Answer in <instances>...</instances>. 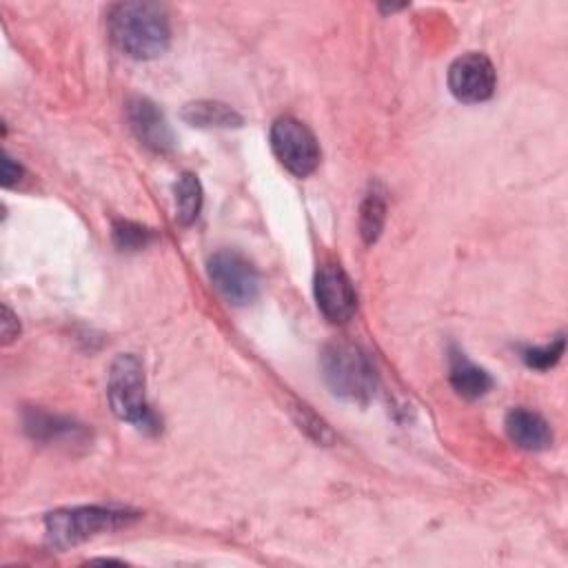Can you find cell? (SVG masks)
<instances>
[{
    "instance_id": "obj_1",
    "label": "cell",
    "mask_w": 568,
    "mask_h": 568,
    "mask_svg": "<svg viewBox=\"0 0 568 568\" xmlns=\"http://www.w3.org/2000/svg\"><path fill=\"white\" fill-rule=\"evenodd\" d=\"M111 40L131 58L149 60L171 42L169 13L158 2H120L106 16Z\"/></svg>"
},
{
    "instance_id": "obj_2",
    "label": "cell",
    "mask_w": 568,
    "mask_h": 568,
    "mask_svg": "<svg viewBox=\"0 0 568 568\" xmlns=\"http://www.w3.org/2000/svg\"><path fill=\"white\" fill-rule=\"evenodd\" d=\"M322 375L335 395L353 402L371 399L377 388L371 357L348 342H335L322 351Z\"/></svg>"
},
{
    "instance_id": "obj_3",
    "label": "cell",
    "mask_w": 568,
    "mask_h": 568,
    "mask_svg": "<svg viewBox=\"0 0 568 568\" xmlns=\"http://www.w3.org/2000/svg\"><path fill=\"white\" fill-rule=\"evenodd\" d=\"M106 395L113 413L144 430H158V417L146 404L144 395V368L142 362L126 353L118 355L109 371Z\"/></svg>"
},
{
    "instance_id": "obj_4",
    "label": "cell",
    "mask_w": 568,
    "mask_h": 568,
    "mask_svg": "<svg viewBox=\"0 0 568 568\" xmlns=\"http://www.w3.org/2000/svg\"><path fill=\"white\" fill-rule=\"evenodd\" d=\"M133 517L135 515L129 510L82 506V508H64V510L49 513L44 519V526H47L49 541L58 548H67V546H75L93 535L126 526Z\"/></svg>"
},
{
    "instance_id": "obj_5",
    "label": "cell",
    "mask_w": 568,
    "mask_h": 568,
    "mask_svg": "<svg viewBox=\"0 0 568 568\" xmlns=\"http://www.w3.org/2000/svg\"><path fill=\"white\" fill-rule=\"evenodd\" d=\"M271 149L280 164L297 178L311 175L320 164V144L313 131L304 122L288 115L273 122Z\"/></svg>"
},
{
    "instance_id": "obj_6",
    "label": "cell",
    "mask_w": 568,
    "mask_h": 568,
    "mask_svg": "<svg viewBox=\"0 0 568 568\" xmlns=\"http://www.w3.org/2000/svg\"><path fill=\"white\" fill-rule=\"evenodd\" d=\"M209 280L217 288V293L235 304H251L260 293V277L255 266L235 251H217L206 262Z\"/></svg>"
},
{
    "instance_id": "obj_7",
    "label": "cell",
    "mask_w": 568,
    "mask_h": 568,
    "mask_svg": "<svg viewBox=\"0 0 568 568\" xmlns=\"http://www.w3.org/2000/svg\"><path fill=\"white\" fill-rule=\"evenodd\" d=\"M495 87L497 73L484 53H464L448 69V89L462 102H484L495 93Z\"/></svg>"
},
{
    "instance_id": "obj_8",
    "label": "cell",
    "mask_w": 568,
    "mask_h": 568,
    "mask_svg": "<svg viewBox=\"0 0 568 568\" xmlns=\"http://www.w3.org/2000/svg\"><path fill=\"white\" fill-rule=\"evenodd\" d=\"M315 302L322 315L335 324H344L353 317L357 295L351 277L337 264H324L315 273Z\"/></svg>"
},
{
    "instance_id": "obj_9",
    "label": "cell",
    "mask_w": 568,
    "mask_h": 568,
    "mask_svg": "<svg viewBox=\"0 0 568 568\" xmlns=\"http://www.w3.org/2000/svg\"><path fill=\"white\" fill-rule=\"evenodd\" d=\"M126 118H129L131 131L144 146L158 153H164L173 146V133L164 115L158 111V106L151 100L133 98L126 104Z\"/></svg>"
},
{
    "instance_id": "obj_10",
    "label": "cell",
    "mask_w": 568,
    "mask_h": 568,
    "mask_svg": "<svg viewBox=\"0 0 568 568\" xmlns=\"http://www.w3.org/2000/svg\"><path fill=\"white\" fill-rule=\"evenodd\" d=\"M508 437L526 450H544L552 444V433L548 422L528 408H513L504 419Z\"/></svg>"
},
{
    "instance_id": "obj_11",
    "label": "cell",
    "mask_w": 568,
    "mask_h": 568,
    "mask_svg": "<svg viewBox=\"0 0 568 568\" xmlns=\"http://www.w3.org/2000/svg\"><path fill=\"white\" fill-rule=\"evenodd\" d=\"M448 377H450L453 388L466 399H477V397L486 395L493 386V377L484 368L468 362L464 357V353H453Z\"/></svg>"
},
{
    "instance_id": "obj_12",
    "label": "cell",
    "mask_w": 568,
    "mask_h": 568,
    "mask_svg": "<svg viewBox=\"0 0 568 568\" xmlns=\"http://www.w3.org/2000/svg\"><path fill=\"white\" fill-rule=\"evenodd\" d=\"M182 118L193 126H240L242 115L217 100H197L189 102L182 109Z\"/></svg>"
},
{
    "instance_id": "obj_13",
    "label": "cell",
    "mask_w": 568,
    "mask_h": 568,
    "mask_svg": "<svg viewBox=\"0 0 568 568\" xmlns=\"http://www.w3.org/2000/svg\"><path fill=\"white\" fill-rule=\"evenodd\" d=\"M202 209V186L193 173H182L175 182V217L180 224H191Z\"/></svg>"
},
{
    "instance_id": "obj_14",
    "label": "cell",
    "mask_w": 568,
    "mask_h": 568,
    "mask_svg": "<svg viewBox=\"0 0 568 568\" xmlns=\"http://www.w3.org/2000/svg\"><path fill=\"white\" fill-rule=\"evenodd\" d=\"M24 426L38 439H60L64 435L78 433V426H73L69 419H60L40 410H29Z\"/></svg>"
},
{
    "instance_id": "obj_15",
    "label": "cell",
    "mask_w": 568,
    "mask_h": 568,
    "mask_svg": "<svg viewBox=\"0 0 568 568\" xmlns=\"http://www.w3.org/2000/svg\"><path fill=\"white\" fill-rule=\"evenodd\" d=\"M384 217H386V204L384 197L377 193H371L364 204H362V213H359V233L364 237L366 244H373L384 226Z\"/></svg>"
},
{
    "instance_id": "obj_16",
    "label": "cell",
    "mask_w": 568,
    "mask_h": 568,
    "mask_svg": "<svg viewBox=\"0 0 568 568\" xmlns=\"http://www.w3.org/2000/svg\"><path fill=\"white\" fill-rule=\"evenodd\" d=\"M153 240L151 229L135 224V222H126V220H118L113 224V244L120 251H140L144 248L149 242Z\"/></svg>"
},
{
    "instance_id": "obj_17",
    "label": "cell",
    "mask_w": 568,
    "mask_h": 568,
    "mask_svg": "<svg viewBox=\"0 0 568 568\" xmlns=\"http://www.w3.org/2000/svg\"><path fill=\"white\" fill-rule=\"evenodd\" d=\"M561 355H564V337L559 335V337H557L552 344H548V346L524 351V362H526L528 366H532V368L546 371V368L555 366Z\"/></svg>"
},
{
    "instance_id": "obj_18",
    "label": "cell",
    "mask_w": 568,
    "mask_h": 568,
    "mask_svg": "<svg viewBox=\"0 0 568 568\" xmlns=\"http://www.w3.org/2000/svg\"><path fill=\"white\" fill-rule=\"evenodd\" d=\"M18 331H20V326H18L16 315L11 313L9 306H2V342L9 344L13 337H18Z\"/></svg>"
},
{
    "instance_id": "obj_19",
    "label": "cell",
    "mask_w": 568,
    "mask_h": 568,
    "mask_svg": "<svg viewBox=\"0 0 568 568\" xmlns=\"http://www.w3.org/2000/svg\"><path fill=\"white\" fill-rule=\"evenodd\" d=\"M20 175H22L20 164H16V162L9 158V153H4V155H2V184H4V186H11L13 182L20 180Z\"/></svg>"
}]
</instances>
